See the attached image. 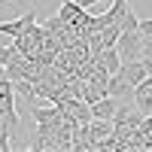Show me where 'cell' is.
<instances>
[{
	"label": "cell",
	"instance_id": "cell-1",
	"mask_svg": "<svg viewBox=\"0 0 152 152\" xmlns=\"http://www.w3.org/2000/svg\"><path fill=\"white\" fill-rule=\"evenodd\" d=\"M116 52L122 58V64H125V61L143 58V34L140 31H122L119 40H116Z\"/></svg>",
	"mask_w": 152,
	"mask_h": 152
},
{
	"label": "cell",
	"instance_id": "cell-2",
	"mask_svg": "<svg viewBox=\"0 0 152 152\" xmlns=\"http://www.w3.org/2000/svg\"><path fill=\"white\" fill-rule=\"evenodd\" d=\"M113 128H116L113 119H91V122L85 125V140L91 143V149H97V146L113 134Z\"/></svg>",
	"mask_w": 152,
	"mask_h": 152
},
{
	"label": "cell",
	"instance_id": "cell-3",
	"mask_svg": "<svg viewBox=\"0 0 152 152\" xmlns=\"http://www.w3.org/2000/svg\"><path fill=\"white\" fill-rule=\"evenodd\" d=\"M34 21H37V12L34 9H24L21 18H15V21H0V34H6L9 40H15V37L28 28V24H34Z\"/></svg>",
	"mask_w": 152,
	"mask_h": 152
},
{
	"label": "cell",
	"instance_id": "cell-4",
	"mask_svg": "<svg viewBox=\"0 0 152 152\" xmlns=\"http://www.w3.org/2000/svg\"><path fill=\"white\" fill-rule=\"evenodd\" d=\"M119 73L125 76V82H128V85H137V82H143L146 76H149V73H146V64H143V58H137V61H125Z\"/></svg>",
	"mask_w": 152,
	"mask_h": 152
},
{
	"label": "cell",
	"instance_id": "cell-5",
	"mask_svg": "<svg viewBox=\"0 0 152 152\" xmlns=\"http://www.w3.org/2000/svg\"><path fill=\"white\" fill-rule=\"evenodd\" d=\"M116 110H119V100L113 97V94H104L100 100L91 104V116H94V119H113V116H116Z\"/></svg>",
	"mask_w": 152,
	"mask_h": 152
},
{
	"label": "cell",
	"instance_id": "cell-6",
	"mask_svg": "<svg viewBox=\"0 0 152 152\" xmlns=\"http://www.w3.org/2000/svg\"><path fill=\"white\" fill-rule=\"evenodd\" d=\"M146 116H143V113L140 110H128V107H122L119 104V110H116V116H113V125H128V128H140V122H143Z\"/></svg>",
	"mask_w": 152,
	"mask_h": 152
},
{
	"label": "cell",
	"instance_id": "cell-7",
	"mask_svg": "<svg viewBox=\"0 0 152 152\" xmlns=\"http://www.w3.org/2000/svg\"><path fill=\"white\" fill-rule=\"evenodd\" d=\"M110 94L116 97V100H128V97L134 100V85L125 82L122 73H113V76H110Z\"/></svg>",
	"mask_w": 152,
	"mask_h": 152
},
{
	"label": "cell",
	"instance_id": "cell-8",
	"mask_svg": "<svg viewBox=\"0 0 152 152\" xmlns=\"http://www.w3.org/2000/svg\"><path fill=\"white\" fill-rule=\"evenodd\" d=\"M31 116H34L37 122H55V119L64 116V113H61V107L55 104V107H34V110H31Z\"/></svg>",
	"mask_w": 152,
	"mask_h": 152
},
{
	"label": "cell",
	"instance_id": "cell-9",
	"mask_svg": "<svg viewBox=\"0 0 152 152\" xmlns=\"http://www.w3.org/2000/svg\"><path fill=\"white\" fill-rule=\"evenodd\" d=\"M119 24H122V31H137V24H140V18H137V12L128 6V12L119 18Z\"/></svg>",
	"mask_w": 152,
	"mask_h": 152
},
{
	"label": "cell",
	"instance_id": "cell-10",
	"mask_svg": "<svg viewBox=\"0 0 152 152\" xmlns=\"http://www.w3.org/2000/svg\"><path fill=\"white\" fill-rule=\"evenodd\" d=\"M9 149V125L3 119V113H0V152H6Z\"/></svg>",
	"mask_w": 152,
	"mask_h": 152
},
{
	"label": "cell",
	"instance_id": "cell-11",
	"mask_svg": "<svg viewBox=\"0 0 152 152\" xmlns=\"http://www.w3.org/2000/svg\"><path fill=\"white\" fill-rule=\"evenodd\" d=\"M143 94H152V73L146 76L143 82H137V85H134V97H143Z\"/></svg>",
	"mask_w": 152,
	"mask_h": 152
},
{
	"label": "cell",
	"instance_id": "cell-12",
	"mask_svg": "<svg viewBox=\"0 0 152 152\" xmlns=\"http://www.w3.org/2000/svg\"><path fill=\"white\" fill-rule=\"evenodd\" d=\"M76 3H79L82 9H88V12H94L100 3H110V0H76Z\"/></svg>",
	"mask_w": 152,
	"mask_h": 152
},
{
	"label": "cell",
	"instance_id": "cell-13",
	"mask_svg": "<svg viewBox=\"0 0 152 152\" xmlns=\"http://www.w3.org/2000/svg\"><path fill=\"white\" fill-rule=\"evenodd\" d=\"M137 31H140L143 37H152V18H146V21H140V24H137Z\"/></svg>",
	"mask_w": 152,
	"mask_h": 152
},
{
	"label": "cell",
	"instance_id": "cell-14",
	"mask_svg": "<svg viewBox=\"0 0 152 152\" xmlns=\"http://www.w3.org/2000/svg\"><path fill=\"white\" fill-rule=\"evenodd\" d=\"M143 64H146V73H152V55H143Z\"/></svg>",
	"mask_w": 152,
	"mask_h": 152
},
{
	"label": "cell",
	"instance_id": "cell-15",
	"mask_svg": "<svg viewBox=\"0 0 152 152\" xmlns=\"http://www.w3.org/2000/svg\"><path fill=\"white\" fill-rule=\"evenodd\" d=\"M3 3H9V0H0V6H3Z\"/></svg>",
	"mask_w": 152,
	"mask_h": 152
}]
</instances>
